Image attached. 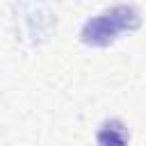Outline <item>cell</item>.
<instances>
[{
	"mask_svg": "<svg viewBox=\"0 0 146 146\" xmlns=\"http://www.w3.org/2000/svg\"><path fill=\"white\" fill-rule=\"evenodd\" d=\"M141 16L135 5H114L84 21L80 30V41L89 48H107L123 32L137 30Z\"/></svg>",
	"mask_w": 146,
	"mask_h": 146,
	"instance_id": "cell-1",
	"label": "cell"
},
{
	"mask_svg": "<svg viewBox=\"0 0 146 146\" xmlns=\"http://www.w3.org/2000/svg\"><path fill=\"white\" fill-rule=\"evenodd\" d=\"M98 146H128V132L125 125L119 119H110L100 125L98 135H96Z\"/></svg>",
	"mask_w": 146,
	"mask_h": 146,
	"instance_id": "cell-2",
	"label": "cell"
}]
</instances>
